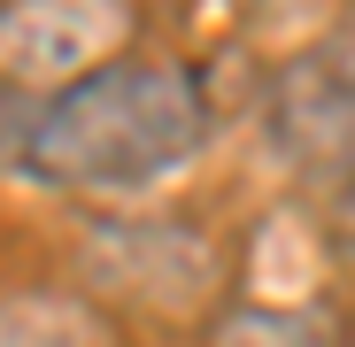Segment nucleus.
Listing matches in <instances>:
<instances>
[{
	"mask_svg": "<svg viewBox=\"0 0 355 347\" xmlns=\"http://www.w3.org/2000/svg\"><path fill=\"white\" fill-rule=\"evenodd\" d=\"M132 0H0V85L62 93L85 70L116 62Z\"/></svg>",
	"mask_w": 355,
	"mask_h": 347,
	"instance_id": "nucleus-3",
	"label": "nucleus"
},
{
	"mask_svg": "<svg viewBox=\"0 0 355 347\" xmlns=\"http://www.w3.org/2000/svg\"><path fill=\"white\" fill-rule=\"evenodd\" d=\"M16 100V85H0V108ZM16 147H31V124H0V162H16Z\"/></svg>",
	"mask_w": 355,
	"mask_h": 347,
	"instance_id": "nucleus-5",
	"label": "nucleus"
},
{
	"mask_svg": "<svg viewBox=\"0 0 355 347\" xmlns=\"http://www.w3.org/2000/svg\"><path fill=\"white\" fill-rule=\"evenodd\" d=\"M270 139L309 186L355 193V31L317 39L270 93Z\"/></svg>",
	"mask_w": 355,
	"mask_h": 347,
	"instance_id": "nucleus-2",
	"label": "nucleus"
},
{
	"mask_svg": "<svg viewBox=\"0 0 355 347\" xmlns=\"http://www.w3.org/2000/svg\"><path fill=\"white\" fill-rule=\"evenodd\" d=\"M209 347H340V339H332V324L309 317V309H270V301H255V309H240V317H224Z\"/></svg>",
	"mask_w": 355,
	"mask_h": 347,
	"instance_id": "nucleus-4",
	"label": "nucleus"
},
{
	"mask_svg": "<svg viewBox=\"0 0 355 347\" xmlns=\"http://www.w3.org/2000/svg\"><path fill=\"white\" fill-rule=\"evenodd\" d=\"M209 147V100L178 62H116L46 93L31 116V170L70 193H147Z\"/></svg>",
	"mask_w": 355,
	"mask_h": 347,
	"instance_id": "nucleus-1",
	"label": "nucleus"
}]
</instances>
